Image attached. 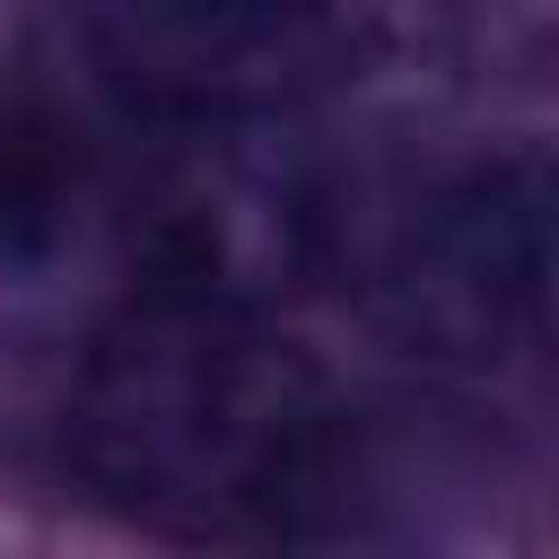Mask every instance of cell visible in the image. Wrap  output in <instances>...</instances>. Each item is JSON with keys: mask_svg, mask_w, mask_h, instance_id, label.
<instances>
[{"mask_svg": "<svg viewBox=\"0 0 559 559\" xmlns=\"http://www.w3.org/2000/svg\"><path fill=\"white\" fill-rule=\"evenodd\" d=\"M550 280V183L542 157H498L428 192L376 253V323L419 358H507L542 323Z\"/></svg>", "mask_w": 559, "mask_h": 559, "instance_id": "3957f363", "label": "cell"}, {"mask_svg": "<svg viewBox=\"0 0 559 559\" xmlns=\"http://www.w3.org/2000/svg\"><path fill=\"white\" fill-rule=\"evenodd\" d=\"M96 79L175 131H245L341 79L332 0H70Z\"/></svg>", "mask_w": 559, "mask_h": 559, "instance_id": "7a4b0ae2", "label": "cell"}, {"mask_svg": "<svg viewBox=\"0 0 559 559\" xmlns=\"http://www.w3.org/2000/svg\"><path fill=\"white\" fill-rule=\"evenodd\" d=\"M105 218L96 157L52 114H0V288H44Z\"/></svg>", "mask_w": 559, "mask_h": 559, "instance_id": "277c9868", "label": "cell"}, {"mask_svg": "<svg viewBox=\"0 0 559 559\" xmlns=\"http://www.w3.org/2000/svg\"><path fill=\"white\" fill-rule=\"evenodd\" d=\"M79 472L183 533H297L349 489V419L210 280H148L79 376Z\"/></svg>", "mask_w": 559, "mask_h": 559, "instance_id": "6da1fadb", "label": "cell"}]
</instances>
